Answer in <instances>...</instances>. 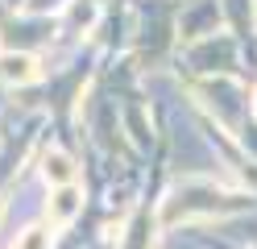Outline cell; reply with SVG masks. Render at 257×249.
Listing matches in <instances>:
<instances>
[{"label":"cell","mask_w":257,"mask_h":249,"mask_svg":"<svg viewBox=\"0 0 257 249\" xmlns=\"http://www.w3.org/2000/svg\"><path fill=\"white\" fill-rule=\"evenodd\" d=\"M0 79L5 83H34L38 79V58L25 54V50H17V54H0Z\"/></svg>","instance_id":"6da1fadb"},{"label":"cell","mask_w":257,"mask_h":249,"mask_svg":"<svg viewBox=\"0 0 257 249\" xmlns=\"http://www.w3.org/2000/svg\"><path fill=\"white\" fill-rule=\"evenodd\" d=\"M75 212H79V187L62 183V187L54 191V199H50V220H54V224H67Z\"/></svg>","instance_id":"7a4b0ae2"},{"label":"cell","mask_w":257,"mask_h":249,"mask_svg":"<svg viewBox=\"0 0 257 249\" xmlns=\"http://www.w3.org/2000/svg\"><path fill=\"white\" fill-rule=\"evenodd\" d=\"M46 179L50 183H71V162L62 154H46Z\"/></svg>","instance_id":"3957f363"},{"label":"cell","mask_w":257,"mask_h":249,"mask_svg":"<svg viewBox=\"0 0 257 249\" xmlns=\"http://www.w3.org/2000/svg\"><path fill=\"white\" fill-rule=\"evenodd\" d=\"M13 249H50V232H46V228H25L21 241Z\"/></svg>","instance_id":"277c9868"}]
</instances>
